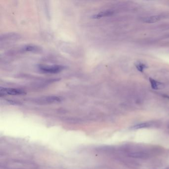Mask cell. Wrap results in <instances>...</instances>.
I'll use <instances>...</instances> for the list:
<instances>
[{
  "label": "cell",
  "mask_w": 169,
  "mask_h": 169,
  "mask_svg": "<svg viewBox=\"0 0 169 169\" xmlns=\"http://www.w3.org/2000/svg\"><path fill=\"white\" fill-rule=\"evenodd\" d=\"M136 69L140 72H144V70L147 67L146 65L141 62H137L135 64Z\"/></svg>",
  "instance_id": "8"
},
{
  "label": "cell",
  "mask_w": 169,
  "mask_h": 169,
  "mask_svg": "<svg viewBox=\"0 0 169 169\" xmlns=\"http://www.w3.org/2000/svg\"><path fill=\"white\" fill-rule=\"evenodd\" d=\"M25 51L30 52H38L40 51L41 49L39 47L34 45H27L24 47L23 48Z\"/></svg>",
  "instance_id": "6"
},
{
  "label": "cell",
  "mask_w": 169,
  "mask_h": 169,
  "mask_svg": "<svg viewBox=\"0 0 169 169\" xmlns=\"http://www.w3.org/2000/svg\"><path fill=\"white\" fill-rule=\"evenodd\" d=\"M150 125V123H142V124L136 125H135V126H132V129H134V130L142 129V128H144V127H147V126H149Z\"/></svg>",
  "instance_id": "9"
},
{
  "label": "cell",
  "mask_w": 169,
  "mask_h": 169,
  "mask_svg": "<svg viewBox=\"0 0 169 169\" xmlns=\"http://www.w3.org/2000/svg\"><path fill=\"white\" fill-rule=\"evenodd\" d=\"M113 14V12L111 11H101L98 14L94 15L93 16V19H100L105 16H110Z\"/></svg>",
  "instance_id": "5"
},
{
  "label": "cell",
  "mask_w": 169,
  "mask_h": 169,
  "mask_svg": "<svg viewBox=\"0 0 169 169\" xmlns=\"http://www.w3.org/2000/svg\"><path fill=\"white\" fill-rule=\"evenodd\" d=\"M149 81L150 82L151 87L153 89H160L161 87H162V84L158 82V81H156L155 80L150 78Z\"/></svg>",
  "instance_id": "7"
},
{
  "label": "cell",
  "mask_w": 169,
  "mask_h": 169,
  "mask_svg": "<svg viewBox=\"0 0 169 169\" xmlns=\"http://www.w3.org/2000/svg\"><path fill=\"white\" fill-rule=\"evenodd\" d=\"M25 91L13 88H2L0 89V95H21L25 94Z\"/></svg>",
  "instance_id": "2"
},
{
  "label": "cell",
  "mask_w": 169,
  "mask_h": 169,
  "mask_svg": "<svg viewBox=\"0 0 169 169\" xmlns=\"http://www.w3.org/2000/svg\"><path fill=\"white\" fill-rule=\"evenodd\" d=\"M64 69V67L60 65H54L48 66H41L39 70L44 73L48 74H58L61 72Z\"/></svg>",
  "instance_id": "1"
},
{
  "label": "cell",
  "mask_w": 169,
  "mask_h": 169,
  "mask_svg": "<svg viewBox=\"0 0 169 169\" xmlns=\"http://www.w3.org/2000/svg\"><path fill=\"white\" fill-rule=\"evenodd\" d=\"M161 18H162L161 16H159V15L153 16L145 17L142 20V21L147 23H155V22L159 21L160 20H161Z\"/></svg>",
  "instance_id": "4"
},
{
  "label": "cell",
  "mask_w": 169,
  "mask_h": 169,
  "mask_svg": "<svg viewBox=\"0 0 169 169\" xmlns=\"http://www.w3.org/2000/svg\"><path fill=\"white\" fill-rule=\"evenodd\" d=\"M62 100L61 97L55 96H50L41 97L36 99V102L40 103H52L60 102Z\"/></svg>",
  "instance_id": "3"
}]
</instances>
